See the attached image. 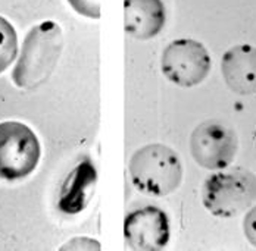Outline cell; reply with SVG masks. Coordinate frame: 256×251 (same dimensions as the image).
<instances>
[{"instance_id": "52a82bcc", "label": "cell", "mask_w": 256, "mask_h": 251, "mask_svg": "<svg viewBox=\"0 0 256 251\" xmlns=\"http://www.w3.org/2000/svg\"><path fill=\"white\" fill-rule=\"evenodd\" d=\"M124 235L131 250H164L170 241V219L154 206H146L131 212L124 222Z\"/></svg>"}, {"instance_id": "9c48e42d", "label": "cell", "mask_w": 256, "mask_h": 251, "mask_svg": "<svg viewBox=\"0 0 256 251\" xmlns=\"http://www.w3.org/2000/svg\"><path fill=\"white\" fill-rule=\"evenodd\" d=\"M98 184V172L90 159H84L71 171L62 184L59 193V209L66 215L82 212L94 194Z\"/></svg>"}, {"instance_id": "30bf717a", "label": "cell", "mask_w": 256, "mask_h": 251, "mask_svg": "<svg viewBox=\"0 0 256 251\" xmlns=\"http://www.w3.org/2000/svg\"><path fill=\"white\" fill-rule=\"evenodd\" d=\"M126 32L137 40L156 37L165 26L166 12L162 0H126Z\"/></svg>"}, {"instance_id": "7c38bea8", "label": "cell", "mask_w": 256, "mask_h": 251, "mask_svg": "<svg viewBox=\"0 0 256 251\" xmlns=\"http://www.w3.org/2000/svg\"><path fill=\"white\" fill-rule=\"evenodd\" d=\"M74 10L92 19L100 18V1L99 0H68Z\"/></svg>"}, {"instance_id": "6da1fadb", "label": "cell", "mask_w": 256, "mask_h": 251, "mask_svg": "<svg viewBox=\"0 0 256 251\" xmlns=\"http://www.w3.org/2000/svg\"><path fill=\"white\" fill-rule=\"evenodd\" d=\"M64 49V34L53 21H43L26 34L18 63L12 72L16 87L32 90L52 75Z\"/></svg>"}, {"instance_id": "ba28073f", "label": "cell", "mask_w": 256, "mask_h": 251, "mask_svg": "<svg viewBox=\"0 0 256 251\" xmlns=\"http://www.w3.org/2000/svg\"><path fill=\"white\" fill-rule=\"evenodd\" d=\"M221 72L231 91L240 96L256 93V47L238 44L222 56Z\"/></svg>"}, {"instance_id": "7a4b0ae2", "label": "cell", "mask_w": 256, "mask_h": 251, "mask_svg": "<svg viewBox=\"0 0 256 251\" xmlns=\"http://www.w3.org/2000/svg\"><path fill=\"white\" fill-rule=\"evenodd\" d=\"M130 176L138 191L164 197L180 187L182 166L176 151L170 147L149 144L132 154L130 160Z\"/></svg>"}, {"instance_id": "277c9868", "label": "cell", "mask_w": 256, "mask_h": 251, "mask_svg": "<svg viewBox=\"0 0 256 251\" xmlns=\"http://www.w3.org/2000/svg\"><path fill=\"white\" fill-rule=\"evenodd\" d=\"M40 143L30 126L8 121L0 124V178L18 181L34 172L40 160Z\"/></svg>"}, {"instance_id": "5b68a950", "label": "cell", "mask_w": 256, "mask_h": 251, "mask_svg": "<svg viewBox=\"0 0 256 251\" xmlns=\"http://www.w3.org/2000/svg\"><path fill=\"white\" fill-rule=\"evenodd\" d=\"M212 66L210 54L206 47L190 38H180L170 43L162 51L160 69L176 85L188 88L199 85Z\"/></svg>"}, {"instance_id": "8fae6325", "label": "cell", "mask_w": 256, "mask_h": 251, "mask_svg": "<svg viewBox=\"0 0 256 251\" xmlns=\"http://www.w3.org/2000/svg\"><path fill=\"white\" fill-rule=\"evenodd\" d=\"M18 51V37L12 24L0 16V74L14 62Z\"/></svg>"}, {"instance_id": "8992f818", "label": "cell", "mask_w": 256, "mask_h": 251, "mask_svg": "<svg viewBox=\"0 0 256 251\" xmlns=\"http://www.w3.org/2000/svg\"><path fill=\"white\" fill-rule=\"evenodd\" d=\"M238 141L232 128L220 122L208 121L198 126L190 138L192 156L205 169L222 171L228 168L237 153Z\"/></svg>"}, {"instance_id": "4fadbf2b", "label": "cell", "mask_w": 256, "mask_h": 251, "mask_svg": "<svg viewBox=\"0 0 256 251\" xmlns=\"http://www.w3.org/2000/svg\"><path fill=\"white\" fill-rule=\"evenodd\" d=\"M243 231L249 243L256 247V206L246 215L243 222Z\"/></svg>"}, {"instance_id": "3957f363", "label": "cell", "mask_w": 256, "mask_h": 251, "mask_svg": "<svg viewBox=\"0 0 256 251\" xmlns=\"http://www.w3.org/2000/svg\"><path fill=\"white\" fill-rule=\"evenodd\" d=\"M202 201L210 215L234 218L256 201V176L244 168L214 174L204 184Z\"/></svg>"}]
</instances>
